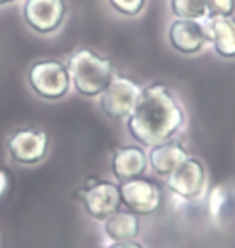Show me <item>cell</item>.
Wrapping results in <instances>:
<instances>
[{"label":"cell","mask_w":235,"mask_h":248,"mask_svg":"<svg viewBox=\"0 0 235 248\" xmlns=\"http://www.w3.org/2000/svg\"><path fill=\"white\" fill-rule=\"evenodd\" d=\"M168 187L177 197L193 200L198 198L206 186V170L198 158L188 156L186 161L181 163L179 168L168 176Z\"/></svg>","instance_id":"9c48e42d"},{"label":"cell","mask_w":235,"mask_h":248,"mask_svg":"<svg viewBox=\"0 0 235 248\" xmlns=\"http://www.w3.org/2000/svg\"><path fill=\"white\" fill-rule=\"evenodd\" d=\"M81 203L92 219L105 222L110 216L121 210L119 187L110 181L89 179L81 190Z\"/></svg>","instance_id":"8992f818"},{"label":"cell","mask_w":235,"mask_h":248,"mask_svg":"<svg viewBox=\"0 0 235 248\" xmlns=\"http://www.w3.org/2000/svg\"><path fill=\"white\" fill-rule=\"evenodd\" d=\"M224 190L222 187H214L213 192L209 193V211L214 217H218L221 215V210H222V205H224Z\"/></svg>","instance_id":"ac0fdd59"},{"label":"cell","mask_w":235,"mask_h":248,"mask_svg":"<svg viewBox=\"0 0 235 248\" xmlns=\"http://www.w3.org/2000/svg\"><path fill=\"white\" fill-rule=\"evenodd\" d=\"M107 2L116 13L129 18L139 16L147 5V0H107Z\"/></svg>","instance_id":"2e32d148"},{"label":"cell","mask_w":235,"mask_h":248,"mask_svg":"<svg viewBox=\"0 0 235 248\" xmlns=\"http://www.w3.org/2000/svg\"><path fill=\"white\" fill-rule=\"evenodd\" d=\"M66 68L71 78V86L78 93L87 98L102 95L116 76L111 60L89 47L74 50L68 58Z\"/></svg>","instance_id":"7a4b0ae2"},{"label":"cell","mask_w":235,"mask_h":248,"mask_svg":"<svg viewBox=\"0 0 235 248\" xmlns=\"http://www.w3.org/2000/svg\"><path fill=\"white\" fill-rule=\"evenodd\" d=\"M188 158L186 147L177 140H168L158 145L150 147L147 160L152 171L159 177L171 176L177 170L179 165Z\"/></svg>","instance_id":"7c38bea8"},{"label":"cell","mask_w":235,"mask_h":248,"mask_svg":"<svg viewBox=\"0 0 235 248\" xmlns=\"http://www.w3.org/2000/svg\"><path fill=\"white\" fill-rule=\"evenodd\" d=\"M21 16L32 32L50 36L63 26L68 16V3L66 0H24Z\"/></svg>","instance_id":"277c9868"},{"label":"cell","mask_w":235,"mask_h":248,"mask_svg":"<svg viewBox=\"0 0 235 248\" xmlns=\"http://www.w3.org/2000/svg\"><path fill=\"white\" fill-rule=\"evenodd\" d=\"M206 7L208 18H232L235 13V0H206Z\"/></svg>","instance_id":"e0dca14e"},{"label":"cell","mask_w":235,"mask_h":248,"mask_svg":"<svg viewBox=\"0 0 235 248\" xmlns=\"http://www.w3.org/2000/svg\"><path fill=\"white\" fill-rule=\"evenodd\" d=\"M119 187L121 205L136 215L150 216L158 211L161 205V190L153 181L147 177H136L131 181H124Z\"/></svg>","instance_id":"ba28073f"},{"label":"cell","mask_w":235,"mask_h":248,"mask_svg":"<svg viewBox=\"0 0 235 248\" xmlns=\"http://www.w3.org/2000/svg\"><path fill=\"white\" fill-rule=\"evenodd\" d=\"M48 136L42 129L21 127L10 134L7 150L10 158L18 165H37L48 153Z\"/></svg>","instance_id":"52a82bcc"},{"label":"cell","mask_w":235,"mask_h":248,"mask_svg":"<svg viewBox=\"0 0 235 248\" xmlns=\"http://www.w3.org/2000/svg\"><path fill=\"white\" fill-rule=\"evenodd\" d=\"M208 31V44L221 58H235V19L234 18H208L204 19Z\"/></svg>","instance_id":"4fadbf2b"},{"label":"cell","mask_w":235,"mask_h":248,"mask_svg":"<svg viewBox=\"0 0 235 248\" xmlns=\"http://www.w3.org/2000/svg\"><path fill=\"white\" fill-rule=\"evenodd\" d=\"M147 153L139 145L119 147L111 155V172L119 182L142 177L147 172Z\"/></svg>","instance_id":"8fae6325"},{"label":"cell","mask_w":235,"mask_h":248,"mask_svg":"<svg viewBox=\"0 0 235 248\" xmlns=\"http://www.w3.org/2000/svg\"><path fill=\"white\" fill-rule=\"evenodd\" d=\"M107 248H143V247L136 240H127V242H113Z\"/></svg>","instance_id":"d6986e66"},{"label":"cell","mask_w":235,"mask_h":248,"mask_svg":"<svg viewBox=\"0 0 235 248\" xmlns=\"http://www.w3.org/2000/svg\"><path fill=\"white\" fill-rule=\"evenodd\" d=\"M7 188H8V176L3 170H0V197L7 192Z\"/></svg>","instance_id":"ffe728a7"},{"label":"cell","mask_w":235,"mask_h":248,"mask_svg":"<svg viewBox=\"0 0 235 248\" xmlns=\"http://www.w3.org/2000/svg\"><path fill=\"white\" fill-rule=\"evenodd\" d=\"M105 234L113 242L136 240L141 234V219L132 211L118 210L105 221Z\"/></svg>","instance_id":"5bb4252c"},{"label":"cell","mask_w":235,"mask_h":248,"mask_svg":"<svg viewBox=\"0 0 235 248\" xmlns=\"http://www.w3.org/2000/svg\"><path fill=\"white\" fill-rule=\"evenodd\" d=\"M26 81L29 89L44 100H60L71 89L66 63L55 58L34 62L28 69Z\"/></svg>","instance_id":"3957f363"},{"label":"cell","mask_w":235,"mask_h":248,"mask_svg":"<svg viewBox=\"0 0 235 248\" xmlns=\"http://www.w3.org/2000/svg\"><path fill=\"white\" fill-rule=\"evenodd\" d=\"M186 124V113L166 84L142 87L132 113L126 120L127 132L143 147L172 140Z\"/></svg>","instance_id":"6da1fadb"},{"label":"cell","mask_w":235,"mask_h":248,"mask_svg":"<svg viewBox=\"0 0 235 248\" xmlns=\"http://www.w3.org/2000/svg\"><path fill=\"white\" fill-rule=\"evenodd\" d=\"M169 8L176 18L203 21L208 18L206 0H169Z\"/></svg>","instance_id":"9a60e30c"},{"label":"cell","mask_w":235,"mask_h":248,"mask_svg":"<svg viewBox=\"0 0 235 248\" xmlns=\"http://www.w3.org/2000/svg\"><path fill=\"white\" fill-rule=\"evenodd\" d=\"M142 87L126 76H114L111 84L100 95V108L103 115L113 121L127 120L137 103Z\"/></svg>","instance_id":"5b68a950"},{"label":"cell","mask_w":235,"mask_h":248,"mask_svg":"<svg viewBox=\"0 0 235 248\" xmlns=\"http://www.w3.org/2000/svg\"><path fill=\"white\" fill-rule=\"evenodd\" d=\"M18 0H0V8L2 7H8V5H13V3H16Z\"/></svg>","instance_id":"44dd1931"},{"label":"cell","mask_w":235,"mask_h":248,"mask_svg":"<svg viewBox=\"0 0 235 248\" xmlns=\"http://www.w3.org/2000/svg\"><path fill=\"white\" fill-rule=\"evenodd\" d=\"M168 41L182 55H195L208 44V31L203 21L176 18L168 28Z\"/></svg>","instance_id":"30bf717a"}]
</instances>
